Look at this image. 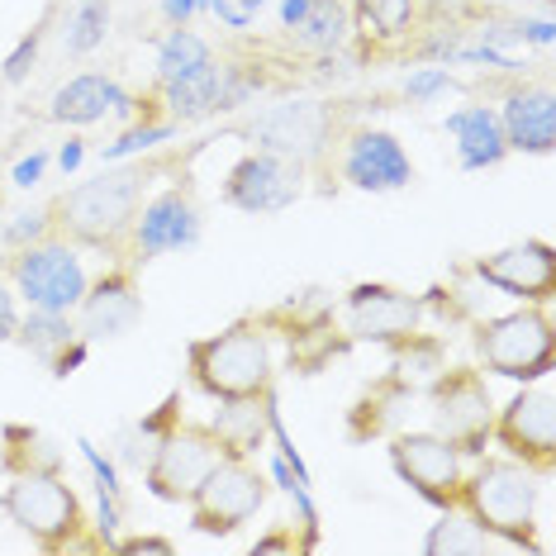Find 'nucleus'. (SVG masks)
I'll list each match as a JSON object with an SVG mask.
<instances>
[{
    "label": "nucleus",
    "instance_id": "1",
    "mask_svg": "<svg viewBox=\"0 0 556 556\" xmlns=\"http://www.w3.org/2000/svg\"><path fill=\"white\" fill-rule=\"evenodd\" d=\"M157 176V162H129V167H105L86 181L67 186L48 214H53V233L67 238L72 248L105 252L110 262H124V243L143 210L148 181Z\"/></svg>",
    "mask_w": 556,
    "mask_h": 556
},
{
    "label": "nucleus",
    "instance_id": "2",
    "mask_svg": "<svg viewBox=\"0 0 556 556\" xmlns=\"http://www.w3.org/2000/svg\"><path fill=\"white\" fill-rule=\"evenodd\" d=\"M186 366L200 395L210 400H257L276 386V352L271 328L248 314L210 338H195L186 348Z\"/></svg>",
    "mask_w": 556,
    "mask_h": 556
},
{
    "label": "nucleus",
    "instance_id": "3",
    "mask_svg": "<svg viewBox=\"0 0 556 556\" xmlns=\"http://www.w3.org/2000/svg\"><path fill=\"white\" fill-rule=\"evenodd\" d=\"M0 514L39 552H110L105 538L86 533V504L62 471H20L0 490Z\"/></svg>",
    "mask_w": 556,
    "mask_h": 556
},
{
    "label": "nucleus",
    "instance_id": "4",
    "mask_svg": "<svg viewBox=\"0 0 556 556\" xmlns=\"http://www.w3.org/2000/svg\"><path fill=\"white\" fill-rule=\"evenodd\" d=\"M538 495H542V476L528 471L514 457H485L480 466L466 471L462 485V509L485 528L500 547H523V552H542L538 542Z\"/></svg>",
    "mask_w": 556,
    "mask_h": 556
},
{
    "label": "nucleus",
    "instance_id": "5",
    "mask_svg": "<svg viewBox=\"0 0 556 556\" xmlns=\"http://www.w3.org/2000/svg\"><path fill=\"white\" fill-rule=\"evenodd\" d=\"M476 357L504 381H547L556 366V324L547 305H518L476 324Z\"/></svg>",
    "mask_w": 556,
    "mask_h": 556
},
{
    "label": "nucleus",
    "instance_id": "6",
    "mask_svg": "<svg viewBox=\"0 0 556 556\" xmlns=\"http://www.w3.org/2000/svg\"><path fill=\"white\" fill-rule=\"evenodd\" d=\"M243 134L262 153H276V157L300 162V167H309V172H324L328 153L343 143L348 124L333 100H286V105L262 110Z\"/></svg>",
    "mask_w": 556,
    "mask_h": 556
},
{
    "label": "nucleus",
    "instance_id": "7",
    "mask_svg": "<svg viewBox=\"0 0 556 556\" xmlns=\"http://www.w3.org/2000/svg\"><path fill=\"white\" fill-rule=\"evenodd\" d=\"M495 395L485 386V371L476 366H442L428 381V414L433 433H442L462 457L490 452V428H495Z\"/></svg>",
    "mask_w": 556,
    "mask_h": 556
},
{
    "label": "nucleus",
    "instance_id": "8",
    "mask_svg": "<svg viewBox=\"0 0 556 556\" xmlns=\"http://www.w3.org/2000/svg\"><path fill=\"white\" fill-rule=\"evenodd\" d=\"M219 457H224V442L210 424L176 419L167 433L153 442V452H148V462H143L148 495L162 500V504H191L200 480L214 471Z\"/></svg>",
    "mask_w": 556,
    "mask_h": 556
},
{
    "label": "nucleus",
    "instance_id": "9",
    "mask_svg": "<svg viewBox=\"0 0 556 556\" xmlns=\"http://www.w3.org/2000/svg\"><path fill=\"white\" fill-rule=\"evenodd\" d=\"M10 281H15V295L29 309L77 314L91 276H86L77 248H72L67 238L48 233L29 248H15V257H10Z\"/></svg>",
    "mask_w": 556,
    "mask_h": 556
},
{
    "label": "nucleus",
    "instance_id": "10",
    "mask_svg": "<svg viewBox=\"0 0 556 556\" xmlns=\"http://www.w3.org/2000/svg\"><path fill=\"white\" fill-rule=\"evenodd\" d=\"M267 504V476L257 471V457H238L224 452L214 462V471L200 480V490L191 495V528L205 538H229L248 523L252 514Z\"/></svg>",
    "mask_w": 556,
    "mask_h": 556
},
{
    "label": "nucleus",
    "instance_id": "11",
    "mask_svg": "<svg viewBox=\"0 0 556 556\" xmlns=\"http://www.w3.org/2000/svg\"><path fill=\"white\" fill-rule=\"evenodd\" d=\"M386 452H390V471H395L424 504H433V509H457L462 504L466 457L442 433H433V428H428V433L395 428Z\"/></svg>",
    "mask_w": 556,
    "mask_h": 556
},
{
    "label": "nucleus",
    "instance_id": "12",
    "mask_svg": "<svg viewBox=\"0 0 556 556\" xmlns=\"http://www.w3.org/2000/svg\"><path fill=\"white\" fill-rule=\"evenodd\" d=\"M490 447H500L504 457L523 462L528 471H538L542 480H547L556 471V400H552V386L528 381L504 409H495Z\"/></svg>",
    "mask_w": 556,
    "mask_h": 556
},
{
    "label": "nucleus",
    "instance_id": "13",
    "mask_svg": "<svg viewBox=\"0 0 556 556\" xmlns=\"http://www.w3.org/2000/svg\"><path fill=\"white\" fill-rule=\"evenodd\" d=\"M305 181H309V167L252 148V153H243L229 167L219 195L229 210H243V214H281L305 195Z\"/></svg>",
    "mask_w": 556,
    "mask_h": 556
},
{
    "label": "nucleus",
    "instance_id": "14",
    "mask_svg": "<svg viewBox=\"0 0 556 556\" xmlns=\"http://www.w3.org/2000/svg\"><path fill=\"white\" fill-rule=\"evenodd\" d=\"M200 238V210H195V195L191 186H167V191L148 195L143 210H138L134 229H129V243H124V262L129 267H143L153 257H167V252H181Z\"/></svg>",
    "mask_w": 556,
    "mask_h": 556
},
{
    "label": "nucleus",
    "instance_id": "15",
    "mask_svg": "<svg viewBox=\"0 0 556 556\" xmlns=\"http://www.w3.org/2000/svg\"><path fill=\"white\" fill-rule=\"evenodd\" d=\"M471 276L495 286L500 295L518 300V305H547L556 295V248L547 238H528V243L500 248L490 257L471 262Z\"/></svg>",
    "mask_w": 556,
    "mask_h": 556
},
{
    "label": "nucleus",
    "instance_id": "16",
    "mask_svg": "<svg viewBox=\"0 0 556 556\" xmlns=\"http://www.w3.org/2000/svg\"><path fill=\"white\" fill-rule=\"evenodd\" d=\"M343 314H348V338L352 343L390 348V343L409 338L414 328L424 324V300L409 295V290L381 286V281H362V286L348 290Z\"/></svg>",
    "mask_w": 556,
    "mask_h": 556
},
{
    "label": "nucleus",
    "instance_id": "17",
    "mask_svg": "<svg viewBox=\"0 0 556 556\" xmlns=\"http://www.w3.org/2000/svg\"><path fill=\"white\" fill-rule=\"evenodd\" d=\"M352 39L362 43V58L400 53L419 34L438 29L442 0H352Z\"/></svg>",
    "mask_w": 556,
    "mask_h": 556
},
{
    "label": "nucleus",
    "instance_id": "18",
    "mask_svg": "<svg viewBox=\"0 0 556 556\" xmlns=\"http://www.w3.org/2000/svg\"><path fill=\"white\" fill-rule=\"evenodd\" d=\"M338 176L371 195L404 191L414 181V157L386 129H348L343 143H338Z\"/></svg>",
    "mask_w": 556,
    "mask_h": 556
},
{
    "label": "nucleus",
    "instance_id": "19",
    "mask_svg": "<svg viewBox=\"0 0 556 556\" xmlns=\"http://www.w3.org/2000/svg\"><path fill=\"white\" fill-rule=\"evenodd\" d=\"M143 319V290H138V267L129 262H110V271H100L86 286L81 305H77V333L86 343L100 338H124L129 328Z\"/></svg>",
    "mask_w": 556,
    "mask_h": 556
},
{
    "label": "nucleus",
    "instance_id": "20",
    "mask_svg": "<svg viewBox=\"0 0 556 556\" xmlns=\"http://www.w3.org/2000/svg\"><path fill=\"white\" fill-rule=\"evenodd\" d=\"M495 115H500V129H504V143H509V153L547 157L552 148H556V96H552L547 81L514 86Z\"/></svg>",
    "mask_w": 556,
    "mask_h": 556
},
{
    "label": "nucleus",
    "instance_id": "21",
    "mask_svg": "<svg viewBox=\"0 0 556 556\" xmlns=\"http://www.w3.org/2000/svg\"><path fill=\"white\" fill-rule=\"evenodd\" d=\"M48 115H53V124H67V129H86V124H100L105 115L134 119V96H124L119 81L105 77V72H81L67 86H58Z\"/></svg>",
    "mask_w": 556,
    "mask_h": 556
},
{
    "label": "nucleus",
    "instance_id": "22",
    "mask_svg": "<svg viewBox=\"0 0 556 556\" xmlns=\"http://www.w3.org/2000/svg\"><path fill=\"white\" fill-rule=\"evenodd\" d=\"M409 400H414V381L390 366V371L376 376V381L357 395V404L348 409V438L352 442H371V438L395 433L400 414L409 409Z\"/></svg>",
    "mask_w": 556,
    "mask_h": 556
},
{
    "label": "nucleus",
    "instance_id": "23",
    "mask_svg": "<svg viewBox=\"0 0 556 556\" xmlns=\"http://www.w3.org/2000/svg\"><path fill=\"white\" fill-rule=\"evenodd\" d=\"M442 129L457 138L462 172H485V167H500V162L509 157V143H504L495 105H462V110H452V115L442 119Z\"/></svg>",
    "mask_w": 556,
    "mask_h": 556
},
{
    "label": "nucleus",
    "instance_id": "24",
    "mask_svg": "<svg viewBox=\"0 0 556 556\" xmlns=\"http://www.w3.org/2000/svg\"><path fill=\"white\" fill-rule=\"evenodd\" d=\"M224 409L210 419V428L219 433L224 452H238V457H257L262 442L271 433V419H276V390L257 400H219Z\"/></svg>",
    "mask_w": 556,
    "mask_h": 556
},
{
    "label": "nucleus",
    "instance_id": "25",
    "mask_svg": "<svg viewBox=\"0 0 556 556\" xmlns=\"http://www.w3.org/2000/svg\"><path fill=\"white\" fill-rule=\"evenodd\" d=\"M224 81H229V67H224V62H210V67L191 72V77L157 86V100L167 105L172 124H191V119H205V115L229 110V100H224Z\"/></svg>",
    "mask_w": 556,
    "mask_h": 556
},
{
    "label": "nucleus",
    "instance_id": "26",
    "mask_svg": "<svg viewBox=\"0 0 556 556\" xmlns=\"http://www.w3.org/2000/svg\"><path fill=\"white\" fill-rule=\"evenodd\" d=\"M424 552L428 556H485V552H500V542L457 504V509H438V523L428 528Z\"/></svg>",
    "mask_w": 556,
    "mask_h": 556
},
{
    "label": "nucleus",
    "instance_id": "27",
    "mask_svg": "<svg viewBox=\"0 0 556 556\" xmlns=\"http://www.w3.org/2000/svg\"><path fill=\"white\" fill-rule=\"evenodd\" d=\"M77 338H81L77 319H72V314H53V309H29V319L20 314V328H15V343L29 352V357H39L43 366H53Z\"/></svg>",
    "mask_w": 556,
    "mask_h": 556
},
{
    "label": "nucleus",
    "instance_id": "28",
    "mask_svg": "<svg viewBox=\"0 0 556 556\" xmlns=\"http://www.w3.org/2000/svg\"><path fill=\"white\" fill-rule=\"evenodd\" d=\"M352 39V15L343 0H309L295 24V43L305 53H338Z\"/></svg>",
    "mask_w": 556,
    "mask_h": 556
},
{
    "label": "nucleus",
    "instance_id": "29",
    "mask_svg": "<svg viewBox=\"0 0 556 556\" xmlns=\"http://www.w3.org/2000/svg\"><path fill=\"white\" fill-rule=\"evenodd\" d=\"M210 62H214V48L200 39L191 24H172V34L157 43V86L191 77V72L210 67Z\"/></svg>",
    "mask_w": 556,
    "mask_h": 556
},
{
    "label": "nucleus",
    "instance_id": "30",
    "mask_svg": "<svg viewBox=\"0 0 556 556\" xmlns=\"http://www.w3.org/2000/svg\"><path fill=\"white\" fill-rule=\"evenodd\" d=\"M0 466H5L10 476L20 471H62V452L48 442L39 428H24V424H10L5 433H0Z\"/></svg>",
    "mask_w": 556,
    "mask_h": 556
},
{
    "label": "nucleus",
    "instance_id": "31",
    "mask_svg": "<svg viewBox=\"0 0 556 556\" xmlns=\"http://www.w3.org/2000/svg\"><path fill=\"white\" fill-rule=\"evenodd\" d=\"M390 357H395V371L409 376V381H419V376H433L442 371V338L433 333H419L414 328L409 338H400V343H390Z\"/></svg>",
    "mask_w": 556,
    "mask_h": 556
},
{
    "label": "nucleus",
    "instance_id": "32",
    "mask_svg": "<svg viewBox=\"0 0 556 556\" xmlns=\"http://www.w3.org/2000/svg\"><path fill=\"white\" fill-rule=\"evenodd\" d=\"M105 34H110V0H81L77 15L67 24V53L72 58L96 53L105 43Z\"/></svg>",
    "mask_w": 556,
    "mask_h": 556
},
{
    "label": "nucleus",
    "instance_id": "33",
    "mask_svg": "<svg viewBox=\"0 0 556 556\" xmlns=\"http://www.w3.org/2000/svg\"><path fill=\"white\" fill-rule=\"evenodd\" d=\"M53 233V214L48 210H34V214H20L15 224H5V233H0V243H10V248H29V243H39V238Z\"/></svg>",
    "mask_w": 556,
    "mask_h": 556
},
{
    "label": "nucleus",
    "instance_id": "34",
    "mask_svg": "<svg viewBox=\"0 0 556 556\" xmlns=\"http://www.w3.org/2000/svg\"><path fill=\"white\" fill-rule=\"evenodd\" d=\"M39 39H43V34H39V29H34V34H29V39H20V48H15V53H10V58H5V81H10V86H15V81H24V77H29L34 58H39Z\"/></svg>",
    "mask_w": 556,
    "mask_h": 556
},
{
    "label": "nucleus",
    "instance_id": "35",
    "mask_svg": "<svg viewBox=\"0 0 556 556\" xmlns=\"http://www.w3.org/2000/svg\"><path fill=\"white\" fill-rule=\"evenodd\" d=\"M15 328H20V295L0 281V343H15Z\"/></svg>",
    "mask_w": 556,
    "mask_h": 556
},
{
    "label": "nucleus",
    "instance_id": "36",
    "mask_svg": "<svg viewBox=\"0 0 556 556\" xmlns=\"http://www.w3.org/2000/svg\"><path fill=\"white\" fill-rule=\"evenodd\" d=\"M110 552H119V556H143V552H157V556H172V538H115V547Z\"/></svg>",
    "mask_w": 556,
    "mask_h": 556
},
{
    "label": "nucleus",
    "instance_id": "37",
    "mask_svg": "<svg viewBox=\"0 0 556 556\" xmlns=\"http://www.w3.org/2000/svg\"><path fill=\"white\" fill-rule=\"evenodd\" d=\"M81 362H86V338H77V343H72L67 352H62V357H58L53 366H48V371H53V376H58V381H67V376H72V371H77V366H81Z\"/></svg>",
    "mask_w": 556,
    "mask_h": 556
},
{
    "label": "nucleus",
    "instance_id": "38",
    "mask_svg": "<svg viewBox=\"0 0 556 556\" xmlns=\"http://www.w3.org/2000/svg\"><path fill=\"white\" fill-rule=\"evenodd\" d=\"M452 77L447 72H419V77H409V96H433V91H447Z\"/></svg>",
    "mask_w": 556,
    "mask_h": 556
},
{
    "label": "nucleus",
    "instance_id": "39",
    "mask_svg": "<svg viewBox=\"0 0 556 556\" xmlns=\"http://www.w3.org/2000/svg\"><path fill=\"white\" fill-rule=\"evenodd\" d=\"M43 167H48V157L43 153H34V157H24L20 167H15V186H34L43 176Z\"/></svg>",
    "mask_w": 556,
    "mask_h": 556
},
{
    "label": "nucleus",
    "instance_id": "40",
    "mask_svg": "<svg viewBox=\"0 0 556 556\" xmlns=\"http://www.w3.org/2000/svg\"><path fill=\"white\" fill-rule=\"evenodd\" d=\"M276 547H290V552H300V547H295V538H286V533H271V538H262V542H257V547H252V552H276Z\"/></svg>",
    "mask_w": 556,
    "mask_h": 556
},
{
    "label": "nucleus",
    "instance_id": "41",
    "mask_svg": "<svg viewBox=\"0 0 556 556\" xmlns=\"http://www.w3.org/2000/svg\"><path fill=\"white\" fill-rule=\"evenodd\" d=\"M305 5H309V0H286V5H281V20H286V29H295V24H300V15H305Z\"/></svg>",
    "mask_w": 556,
    "mask_h": 556
},
{
    "label": "nucleus",
    "instance_id": "42",
    "mask_svg": "<svg viewBox=\"0 0 556 556\" xmlns=\"http://www.w3.org/2000/svg\"><path fill=\"white\" fill-rule=\"evenodd\" d=\"M191 5H195V0H167V20L186 24V20H191Z\"/></svg>",
    "mask_w": 556,
    "mask_h": 556
},
{
    "label": "nucleus",
    "instance_id": "43",
    "mask_svg": "<svg viewBox=\"0 0 556 556\" xmlns=\"http://www.w3.org/2000/svg\"><path fill=\"white\" fill-rule=\"evenodd\" d=\"M77 162H81V148H62V167H77Z\"/></svg>",
    "mask_w": 556,
    "mask_h": 556
},
{
    "label": "nucleus",
    "instance_id": "44",
    "mask_svg": "<svg viewBox=\"0 0 556 556\" xmlns=\"http://www.w3.org/2000/svg\"><path fill=\"white\" fill-rule=\"evenodd\" d=\"M243 5H248V10H257V5H262V0H243Z\"/></svg>",
    "mask_w": 556,
    "mask_h": 556
}]
</instances>
